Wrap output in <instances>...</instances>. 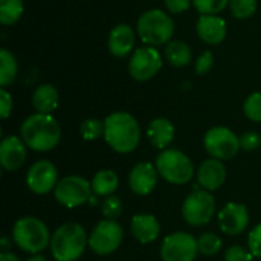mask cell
<instances>
[{
  "mask_svg": "<svg viewBox=\"0 0 261 261\" xmlns=\"http://www.w3.org/2000/svg\"><path fill=\"white\" fill-rule=\"evenodd\" d=\"M20 138L34 151H49L61 139V127L52 115L35 113L24 119L20 127Z\"/></svg>",
  "mask_w": 261,
  "mask_h": 261,
  "instance_id": "cell-1",
  "label": "cell"
},
{
  "mask_svg": "<svg viewBox=\"0 0 261 261\" xmlns=\"http://www.w3.org/2000/svg\"><path fill=\"white\" fill-rule=\"evenodd\" d=\"M104 139L116 153L133 151L141 141V127L127 112H115L104 119Z\"/></svg>",
  "mask_w": 261,
  "mask_h": 261,
  "instance_id": "cell-2",
  "label": "cell"
},
{
  "mask_svg": "<svg viewBox=\"0 0 261 261\" xmlns=\"http://www.w3.org/2000/svg\"><path fill=\"white\" fill-rule=\"evenodd\" d=\"M89 237L78 223L61 225L50 239V252L57 261H76L86 251Z\"/></svg>",
  "mask_w": 261,
  "mask_h": 261,
  "instance_id": "cell-3",
  "label": "cell"
},
{
  "mask_svg": "<svg viewBox=\"0 0 261 261\" xmlns=\"http://www.w3.org/2000/svg\"><path fill=\"white\" fill-rule=\"evenodd\" d=\"M136 34L147 46L168 44L174 34V21L168 12L150 9L138 18Z\"/></svg>",
  "mask_w": 261,
  "mask_h": 261,
  "instance_id": "cell-4",
  "label": "cell"
},
{
  "mask_svg": "<svg viewBox=\"0 0 261 261\" xmlns=\"http://www.w3.org/2000/svg\"><path fill=\"white\" fill-rule=\"evenodd\" d=\"M52 236L47 226L37 217H21L12 228L14 243L24 252L40 254L50 245Z\"/></svg>",
  "mask_w": 261,
  "mask_h": 261,
  "instance_id": "cell-5",
  "label": "cell"
},
{
  "mask_svg": "<svg viewBox=\"0 0 261 261\" xmlns=\"http://www.w3.org/2000/svg\"><path fill=\"white\" fill-rule=\"evenodd\" d=\"M156 170L162 179L173 185H184L194 176V165L191 159L174 148H167L156 158Z\"/></svg>",
  "mask_w": 261,
  "mask_h": 261,
  "instance_id": "cell-6",
  "label": "cell"
},
{
  "mask_svg": "<svg viewBox=\"0 0 261 261\" xmlns=\"http://www.w3.org/2000/svg\"><path fill=\"white\" fill-rule=\"evenodd\" d=\"M194 185L191 194L187 196L182 205V217L190 226H205L216 213V200L206 190H199Z\"/></svg>",
  "mask_w": 261,
  "mask_h": 261,
  "instance_id": "cell-7",
  "label": "cell"
},
{
  "mask_svg": "<svg viewBox=\"0 0 261 261\" xmlns=\"http://www.w3.org/2000/svg\"><path fill=\"white\" fill-rule=\"evenodd\" d=\"M205 150L219 161L234 158L240 150V138L228 127H213L203 138Z\"/></svg>",
  "mask_w": 261,
  "mask_h": 261,
  "instance_id": "cell-8",
  "label": "cell"
},
{
  "mask_svg": "<svg viewBox=\"0 0 261 261\" xmlns=\"http://www.w3.org/2000/svg\"><path fill=\"white\" fill-rule=\"evenodd\" d=\"M92 184L81 176H66L58 180L54 194L60 205L66 208H78L90 200Z\"/></svg>",
  "mask_w": 261,
  "mask_h": 261,
  "instance_id": "cell-9",
  "label": "cell"
},
{
  "mask_svg": "<svg viewBox=\"0 0 261 261\" xmlns=\"http://www.w3.org/2000/svg\"><path fill=\"white\" fill-rule=\"evenodd\" d=\"M122 237L124 231L121 225L115 220L106 219L93 228L89 236V246L98 255H109L121 246Z\"/></svg>",
  "mask_w": 261,
  "mask_h": 261,
  "instance_id": "cell-10",
  "label": "cell"
},
{
  "mask_svg": "<svg viewBox=\"0 0 261 261\" xmlns=\"http://www.w3.org/2000/svg\"><path fill=\"white\" fill-rule=\"evenodd\" d=\"M162 67V58L159 50L154 46H142L138 47L130 61H128V73L136 81H148L151 80Z\"/></svg>",
  "mask_w": 261,
  "mask_h": 261,
  "instance_id": "cell-11",
  "label": "cell"
},
{
  "mask_svg": "<svg viewBox=\"0 0 261 261\" xmlns=\"http://www.w3.org/2000/svg\"><path fill=\"white\" fill-rule=\"evenodd\" d=\"M197 252V240L188 232L170 234L161 246L162 261H194Z\"/></svg>",
  "mask_w": 261,
  "mask_h": 261,
  "instance_id": "cell-12",
  "label": "cell"
},
{
  "mask_svg": "<svg viewBox=\"0 0 261 261\" xmlns=\"http://www.w3.org/2000/svg\"><path fill=\"white\" fill-rule=\"evenodd\" d=\"M58 184V173L52 162L49 161H37L32 164L26 174V185L35 194H47L55 190Z\"/></svg>",
  "mask_w": 261,
  "mask_h": 261,
  "instance_id": "cell-13",
  "label": "cell"
},
{
  "mask_svg": "<svg viewBox=\"0 0 261 261\" xmlns=\"http://www.w3.org/2000/svg\"><path fill=\"white\" fill-rule=\"evenodd\" d=\"M249 225V213L242 203H228L219 213V226L228 236H239L245 232Z\"/></svg>",
  "mask_w": 261,
  "mask_h": 261,
  "instance_id": "cell-14",
  "label": "cell"
},
{
  "mask_svg": "<svg viewBox=\"0 0 261 261\" xmlns=\"http://www.w3.org/2000/svg\"><path fill=\"white\" fill-rule=\"evenodd\" d=\"M158 174L159 173L156 170V165H151L148 162H139L130 171L128 185L135 194L147 196L156 188Z\"/></svg>",
  "mask_w": 261,
  "mask_h": 261,
  "instance_id": "cell-15",
  "label": "cell"
},
{
  "mask_svg": "<svg viewBox=\"0 0 261 261\" xmlns=\"http://www.w3.org/2000/svg\"><path fill=\"white\" fill-rule=\"evenodd\" d=\"M135 43H136L135 29L127 23L116 24L109 34V41H107L109 50L112 55L118 58H124L130 55L135 49Z\"/></svg>",
  "mask_w": 261,
  "mask_h": 261,
  "instance_id": "cell-16",
  "label": "cell"
},
{
  "mask_svg": "<svg viewBox=\"0 0 261 261\" xmlns=\"http://www.w3.org/2000/svg\"><path fill=\"white\" fill-rule=\"evenodd\" d=\"M26 161V144L21 138L8 136L0 144V164L5 170H18Z\"/></svg>",
  "mask_w": 261,
  "mask_h": 261,
  "instance_id": "cell-17",
  "label": "cell"
},
{
  "mask_svg": "<svg viewBox=\"0 0 261 261\" xmlns=\"http://www.w3.org/2000/svg\"><path fill=\"white\" fill-rule=\"evenodd\" d=\"M199 38L206 44H220L226 38V21L219 15H200L196 24Z\"/></svg>",
  "mask_w": 261,
  "mask_h": 261,
  "instance_id": "cell-18",
  "label": "cell"
},
{
  "mask_svg": "<svg viewBox=\"0 0 261 261\" xmlns=\"http://www.w3.org/2000/svg\"><path fill=\"white\" fill-rule=\"evenodd\" d=\"M226 180V168L219 159H206L197 170V182L206 191L219 190Z\"/></svg>",
  "mask_w": 261,
  "mask_h": 261,
  "instance_id": "cell-19",
  "label": "cell"
},
{
  "mask_svg": "<svg viewBox=\"0 0 261 261\" xmlns=\"http://www.w3.org/2000/svg\"><path fill=\"white\" fill-rule=\"evenodd\" d=\"M132 232L139 243L147 245V243L154 242L159 237L161 226L154 216L138 214L132 219Z\"/></svg>",
  "mask_w": 261,
  "mask_h": 261,
  "instance_id": "cell-20",
  "label": "cell"
},
{
  "mask_svg": "<svg viewBox=\"0 0 261 261\" xmlns=\"http://www.w3.org/2000/svg\"><path fill=\"white\" fill-rule=\"evenodd\" d=\"M147 136L154 148L167 150L174 139V125L167 118H156L150 122Z\"/></svg>",
  "mask_w": 261,
  "mask_h": 261,
  "instance_id": "cell-21",
  "label": "cell"
},
{
  "mask_svg": "<svg viewBox=\"0 0 261 261\" xmlns=\"http://www.w3.org/2000/svg\"><path fill=\"white\" fill-rule=\"evenodd\" d=\"M32 106L37 113L50 115L58 107V90L52 84H41L32 93Z\"/></svg>",
  "mask_w": 261,
  "mask_h": 261,
  "instance_id": "cell-22",
  "label": "cell"
},
{
  "mask_svg": "<svg viewBox=\"0 0 261 261\" xmlns=\"http://www.w3.org/2000/svg\"><path fill=\"white\" fill-rule=\"evenodd\" d=\"M92 184V191L96 196H102V197H109L112 196L118 185H119V179L116 176L115 171L112 170H101L93 176Z\"/></svg>",
  "mask_w": 261,
  "mask_h": 261,
  "instance_id": "cell-23",
  "label": "cell"
},
{
  "mask_svg": "<svg viewBox=\"0 0 261 261\" xmlns=\"http://www.w3.org/2000/svg\"><path fill=\"white\" fill-rule=\"evenodd\" d=\"M165 57L168 63L174 67H184L188 66L193 60V50L191 47L179 40H173L165 47Z\"/></svg>",
  "mask_w": 261,
  "mask_h": 261,
  "instance_id": "cell-24",
  "label": "cell"
},
{
  "mask_svg": "<svg viewBox=\"0 0 261 261\" xmlns=\"http://www.w3.org/2000/svg\"><path fill=\"white\" fill-rule=\"evenodd\" d=\"M18 73V64L15 57L6 50V49H0V86L5 89L8 86H11Z\"/></svg>",
  "mask_w": 261,
  "mask_h": 261,
  "instance_id": "cell-25",
  "label": "cell"
},
{
  "mask_svg": "<svg viewBox=\"0 0 261 261\" xmlns=\"http://www.w3.org/2000/svg\"><path fill=\"white\" fill-rule=\"evenodd\" d=\"M24 11L23 0H0V23L3 26L15 24Z\"/></svg>",
  "mask_w": 261,
  "mask_h": 261,
  "instance_id": "cell-26",
  "label": "cell"
},
{
  "mask_svg": "<svg viewBox=\"0 0 261 261\" xmlns=\"http://www.w3.org/2000/svg\"><path fill=\"white\" fill-rule=\"evenodd\" d=\"M197 246H199L200 254L211 257V255H216L222 249V239L214 232H206L199 237Z\"/></svg>",
  "mask_w": 261,
  "mask_h": 261,
  "instance_id": "cell-27",
  "label": "cell"
},
{
  "mask_svg": "<svg viewBox=\"0 0 261 261\" xmlns=\"http://www.w3.org/2000/svg\"><path fill=\"white\" fill-rule=\"evenodd\" d=\"M80 133H81L83 139L95 141L99 136H104V121H99V119H95V118H89V119L81 122Z\"/></svg>",
  "mask_w": 261,
  "mask_h": 261,
  "instance_id": "cell-28",
  "label": "cell"
},
{
  "mask_svg": "<svg viewBox=\"0 0 261 261\" xmlns=\"http://www.w3.org/2000/svg\"><path fill=\"white\" fill-rule=\"evenodd\" d=\"M229 9L236 18H249L257 11V0H229Z\"/></svg>",
  "mask_w": 261,
  "mask_h": 261,
  "instance_id": "cell-29",
  "label": "cell"
},
{
  "mask_svg": "<svg viewBox=\"0 0 261 261\" xmlns=\"http://www.w3.org/2000/svg\"><path fill=\"white\" fill-rule=\"evenodd\" d=\"M193 6L200 15H219L226 6H229V0H193Z\"/></svg>",
  "mask_w": 261,
  "mask_h": 261,
  "instance_id": "cell-30",
  "label": "cell"
},
{
  "mask_svg": "<svg viewBox=\"0 0 261 261\" xmlns=\"http://www.w3.org/2000/svg\"><path fill=\"white\" fill-rule=\"evenodd\" d=\"M243 110L251 121L261 122V92H254L246 98Z\"/></svg>",
  "mask_w": 261,
  "mask_h": 261,
  "instance_id": "cell-31",
  "label": "cell"
},
{
  "mask_svg": "<svg viewBox=\"0 0 261 261\" xmlns=\"http://www.w3.org/2000/svg\"><path fill=\"white\" fill-rule=\"evenodd\" d=\"M101 211H102V216L107 220H116L121 216V213H122V202H121V199L113 196V194L106 197V200L101 205Z\"/></svg>",
  "mask_w": 261,
  "mask_h": 261,
  "instance_id": "cell-32",
  "label": "cell"
},
{
  "mask_svg": "<svg viewBox=\"0 0 261 261\" xmlns=\"http://www.w3.org/2000/svg\"><path fill=\"white\" fill-rule=\"evenodd\" d=\"M214 66V55L211 50H205L199 55V58L196 60L194 64V70L197 75H206Z\"/></svg>",
  "mask_w": 261,
  "mask_h": 261,
  "instance_id": "cell-33",
  "label": "cell"
},
{
  "mask_svg": "<svg viewBox=\"0 0 261 261\" xmlns=\"http://www.w3.org/2000/svg\"><path fill=\"white\" fill-rule=\"evenodd\" d=\"M254 255L243 246H231L225 252V261H252Z\"/></svg>",
  "mask_w": 261,
  "mask_h": 261,
  "instance_id": "cell-34",
  "label": "cell"
},
{
  "mask_svg": "<svg viewBox=\"0 0 261 261\" xmlns=\"http://www.w3.org/2000/svg\"><path fill=\"white\" fill-rule=\"evenodd\" d=\"M261 145V136L255 132H246L240 136V148L245 151H254Z\"/></svg>",
  "mask_w": 261,
  "mask_h": 261,
  "instance_id": "cell-35",
  "label": "cell"
},
{
  "mask_svg": "<svg viewBox=\"0 0 261 261\" xmlns=\"http://www.w3.org/2000/svg\"><path fill=\"white\" fill-rule=\"evenodd\" d=\"M248 245H249V251L252 252V255L261 258V223L251 231L248 237Z\"/></svg>",
  "mask_w": 261,
  "mask_h": 261,
  "instance_id": "cell-36",
  "label": "cell"
},
{
  "mask_svg": "<svg viewBox=\"0 0 261 261\" xmlns=\"http://www.w3.org/2000/svg\"><path fill=\"white\" fill-rule=\"evenodd\" d=\"M165 2V8L168 12L171 14H182V12H187L191 5H193V0H164Z\"/></svg>",
  "mask_w": 261,
  "mask_h": 261,
  "instance_id": "cell-37",
  "label": "cell"
},
{
  "mask_svg": "<svg viewBox=\"0 0 261 261\" xmlns=\"http://www.w3.org/2000/svg\"><path fill=\"white\" fill-rule=\"evenodd\" d=\"M12 110V96L9 95V92L6 89H0V113H2V118L6 119L9 116Z\"/></svg>",
  "mask_w": 261,
  "mask_h": 261,
  "instance_id": "cell-38",
  "label": "cell"
},
{
  "mask_svg": "<svg viewBox=\"0 0 261 261\" xmlns=\"http://www.w3.org/2000/svg\"><path fill=\"white\" fill-rule=\"evenodd\" d=\"M0 261H20V258L11 252H2L0 254Z\"/></svg>",
  "mask_w": 261,
  "mask_h": 261,
  "instance_id": "cell-39",
  "label": "cell"
},
{
  "mask_svg": "<svg viewBox=\"0 0 261 261\" xmlns=\"http://www.w3.org/2000/svg\"><path fill=\"white\" fill-rule=\"evenodd\" d=\"M26 261H47V260H46V258H44L43 255H40V254H34V255H32L31 258H28Z\"/></svg>",
  "mask_w": 261,
  "mask_h": 261,
  "instance_id": "cell-40",
  "label": "cell"
},
{
  "mask_svg": "<svg viewBox=\"0 0 261 261\" xmlns=\"http://www.w3.org/2000/svg\"><path fill=\"white\" fill-rule=\"evenodd\" d=\"M8 245H9L8 239H6V237H3V239H2V249H3V252H6V249H8Z\"/></svg>",
  "mask_w": 261,
  "mask_h": 261,
  "instance_id": "cell-41",
  "label": "cell"
}]
</instances>
